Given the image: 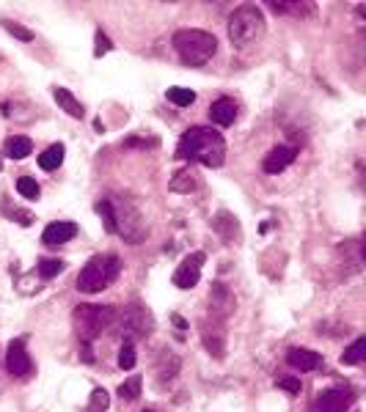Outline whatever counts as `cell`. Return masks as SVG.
<instances>
[{"instance_id":"1","label":"cell","mask_w":366,"mask_h":412,"mask_svg":"<svg viewBox=\"0 0 366 412\" xmlns=\"http://www.w3.org/2000/svg\"><path fill=\"white\" fill-rule=\"evenodd\" d=\"M176 157L188 162H202L207 168H221L226 159V143L221 132L210 127H191L185 135L179 138Z\"/></svg>"},{"instance_id":"2","label":"cell","mask_w":366,"mask_h":412,"mask_svg":"<svg viewBox=\"0 0 366 412\" xmlns=\"http://www.w3.org/2000/svg\"><path fill=\"white\" fill-rule=\"evenodd\" d=\"M173 50L188 66H204L218 53V39L199 28H182L173 34Z\"/></svg>"},{"instance_id":"3","label":"cell","mask_w":366,"mask_h":412,"mask_svg":"<svg viewBox=\"0 0 366 412\" xmlns=\"http://www.w3.org/2000/svg\"><path fill=\"white\" fill-rule=\"evenodd\" d=\"M226 31H229V42H232L237 50H245V47L262 42V39H265V31H267L265 17H262V9L254 6V3L240 6V9L229 17V28H226Z\"/></svg>"},{"instance_id":"4","label":"cell","mask_w":366,"mask_h":412,"mask_svg":"<svg viewBox=\"0 0 366 412\" xmlns=\"http://www.w3.org/2000/svg\"><path fill=\"white\" fill-rule=\"evenodd\" d=\"M119 270H121V261H119L116 253H102V256L88 259V264H86V267L80 270V275H77V292H83V294H97V292L108 289V286L116 281Z\"/></svg>"},{"instance_id":"5","label":"cell","mask_w":366,"mask_h":412,"mask_svg":"<svg viewBox=\"0 0 366 412\" xmlns=\"http://www.w3.org/2000/svg\"><path fill=\"white\" fill-rule=\"evenodd\" d=\"M77 338L83 344H91L94 338H99L110 322H113V305H77L72 313Z\"/></svg>"},{"instance_id":"6","label":"cell","mask_w":366,"mask_h":412,"mask_svg":"<svg viewBox=\"0 0 366 412\" xmlns=\"http://www.w3.org/2000/svg\"><path fill=\"white\" fill-rule=\"evenodd\" d=\"M110 212H113V231L121 234L127 242L135 245L146 237V223L130 201H113L110 198Z\"/></svg>"},{"instance_id":"7","label":"cell","mask_w":366,"mask_h":412,"mask_svg":"<svg viewBox=\"0 0 366 412\" xmlns=\"http://www.w3.org/2000/svg\"><path fill=\"white\" fill-rule=\"evenodd\" d=\"M154 322H151V313L141 305V302H132L124 316H121V335L124 341H132V338H146L151 333Z\"/></svg>"},{"instance_id":"8","label":"cell","mask_w":366,"mask_h":412,"mask_svg":"<svg viewBox=\"0 0 366 412\" xmlns=\"http://www.w3.org/2000/svg\"><path fill=\"white\" fill-rule=\"evenodd\" d=\"M204 259H207V256H204L202 250H196V253L185 256V259H182V264L176 267V272H173L171 283H173L176 289H193V286L199 283V278H202Z\"/></svg>"},{"instance_id":"9","label":"cell","mask_w":366,"mask_h":412,"mask_svg":"<svg viewBox=\"0 0 366 412\" xmlns=\"http://www.w3.org/2000/svg\"><path fill=\"white\" fill-rule=\"evenodd\" d=\"M202 341H204L207 352L221 360L226 355V327H223V319H218V316L204 319L202 322Z\"/></svg>"},{"instance_id":"10","label":"cell","mask_w":366,"mask_h":412,"mask_svg":"<svg viewBox=\"0 0 366 412\" xmlns=\"http://www.w3.org/2000/svg\"><path fill=\"white\" fill-rule=\"evenodd\" d=\"M355 393L350 387H330V390H322L314 401V412H344L350 404H352Z\"/></svg>"},{"instance_id":"11","label":"cell","mask_w":366,"mask_h":412,"mask_svg":"<svg viewBox=\"0 0 366 412\" xmlns=\"http://www.w3.org/2000/svg\"><path fill=\"white\" fill-rule=\"evenodd\" d=\"M6 368L12 371V376H28L31 371H34V360H31V355H28V349H25V341L23 338H17V341H12L9 344V355H6Z\"/></svg>"},{"instance_id":"12","label":"cell","mask_w":366,"mask_h":412,"mask_svg":"<svg viewBox=\"0 0 366 412\" xmlns=\"http://www.w3.org/2000/svg\"><path fill=\"white\" fill-rule=\"evenodd\" d=\"M295 157H297V149H295V146H276V149L267 151L262 168H265L267 176H276V173L286 170V168L295 162Z\"/></svg>"},{"instance_id":"13","label":"cell","mask_w":366,"mask_h":412,"mask_svg":"<svg viewBox=\"0 0 366 412\" xmlns=\"http://www.w3.org/2000/svg\"><path fill=\"white\" fill-rule=\"evenodd\" d=\"M75 234H77V226H75V223H69V220H56V223H50V226L45 229L42 240H45V245L58 248V245L75 240Z\"/></svg>"},{"instance_id":"14","label":"cell","mask_w":366,"mask_h":412,"mask_svg":"<svg viewBox=\"0 0 366 412\" xmlns=\"http://www.w3.org/2000/svg\"><path fill=\"white\" fill-rule=\"evenodd\" d=\"M286 363L295 368V371H317L322 365V355L311 352V349H303V346H292L286 352Z\"/></svg>"},{"instance_id":"15","label":"cell","mask_w":366,"mask_h":412,"mask_svg":"<svg viewBox=\"0 0 366 412\" xmlns=\"http://www.w3.org/2000/svg\"><path fill=\"white\" fill-rule=\"evenodd\" d=\"M234 118H237V102H234V99L221 96V99H215V102L210 105V121H212V124L229 127V124H234Z\"/></svg>"},{"instance_id":"16","label":"cell","mask_w":366,"mask_h":412,"mask_svg":"<svg viewBox=\"0 0 366 412\" xmlns=\"http://www.w3.org/2000/svg\"><path fill=\"white\" fill-rule=\"evenodd\" d=\"M210 302H212V316H218V319H226L234 311V297L226 289V283H212Z\"/></svg>"},{"instance_id":"17","label":"cell","mask_w":366,"mask_h":412,"mask_svg":"<svg viewBox=\"0 0 366 412\" xmlns=\"http://www.w3.org/2000/svg\"><path fill=\"white\" fill-rule=\"evenodd\" d=\"M212 229L221 234V240L223 242H240V223L229 215V212H218L215 215V220H212Z\"/></svg>"},{"instance_id":"18","label":"cell","mask_w":366,"mask_h":412,"mask_svg":"<svg viewBox=\"0 0 366 412\" xmlns=\"http://www.w3.org/2000/svg\"><path fill=\"white\" fill-rule=\"evenodd\" d=\"M53 99H56V102H58V107H61L64 113H69L72 118H83V116H86V107L75 99V94H72V91H66V88H58V86H56V88H53Z\"/></svg>"},{"instance_id":"19","label":"cell","mask_w":366,"mask_h":412,"mask_svg":"<svg viewBox=\"0 0 366 412\" xmlns=\"http://www.w3.org/2000/svg\"><path fill=\"white\" fill-rule=\"evenodd\" d=\"M3 151H6L9 159H25V157L34 151V143H31V138H25V135H12V138H6Z\"/></svg>"},{"instance_id":"20","label":"cell","mask_w":366,"mask_h":412,"mask_svg":"<svg viewBox=\"0 0 366 412\" xmlns=\"http://www.w3.org/2000/svg\"><path fill=\"white\" fill-rule=\"evenodd\" d=\"M179 371V357L173 352H160V360H157V376L165 382V379H173Z\"/></svg>"},{"instance_id":"21","label":"cell","mask_w":366,"mask_h":412,"mask_svg":"<svg viewBox=\"0 0 366 412\" xmlns=\"http://www.w3.org/2000/svg\"><path fill=\"white\" fill-rule=\"evenodd\" d=\"M61 162H64V146L61 143H53L47 151L39 154V168L42 170H56Z\"/></svg>"},{"instance_id":"22","label":"cell","mask_w":366,"mask_h":412,"mask_svg":"<svg viewBox=\"0 0 366 412\" xmlns=\"http://www.w3.org/2000/svg\"><path fill=\"white\" fill-rule=\"evenodd\" d=\"M363 357H366V338H358L344 349L341 365H358V363H363Z\"/></svg>"},{"instance_id":"23","label":"cell","mask_w":366,"mask_h":412,"mask_svg":"<svg viewBox=\"0 0 366 412\" xmlns=\"http://www.w3.org/2000/svg\"><path fill=\"white\" fill-rule=\"evenodd\" d=\"M165 96H168V102L176 105V107H191V105L196 102V94H193L191 88H168Z\"/></svg>"},{"instance_id":"24","label":"cell","mask_w":366,"mask_h":412,"mask_svg":"<svg viewBox=\"0 0 366 412\" xmlns=\"http://www.w3.org/2000/svg\"><path fill=\"white\" fill-rule=\"evenodd\" d=\"M173 192H191L193 187H196V179H193V173L191 170H179L173 179H171V184H168Z\"/></svg>"},{"instance_id":"25","label":"cell","mask_w":366,"mask_h":412,"mask_svg":"<svg viewBox=\"0 0 366 412\" xmlns=\"http://www.w3.org/2000/svg\"><path fill=\"white\" fill-rule=\"evenodd\" d=\"M17 192L23 195V198H28V201H36L39 198V181L34 179V176H20L17 179Z\"/></svg>"},{"instance_id":"26","label":"cell","mask_w":366,"mask_h":412,"mask_svg":"<svg viewBox=\"0 0 366 412\" xmlns=\"http://www.w3.org/2000/svg\"><path fill=\"white\" fill-rule=\"evenodd\" d=\"M141 385H143V379L135 374V376H130L127 382L119 385V396H121L124 401H135V398L141 396Z\"/></svg>"},{"instance_id":"27","label":"cell","mask_w":366,"mask_h":412,"mask_svg":"<svg viewBox=\"0 0 366 412\" xmlns=\"http://www.w3.org/2000/svg\"><path fill=\"white\" fill-rule=\"evenodd\" d=\"M108 407H110L108 390H105V387H94V390H91V398H88V409H91V412H105Z\"/></svg>"},{"instance_id":"28","label":"cell","mask_w":366,"mask_h":412,"mask_svg":"<svg viewBox=\"0 0 366 412\" xmlns=\"http://www.w3.org/2000/svg\"><path fill=\"white\" fill-rule=\"evenodd\" d=\"M119 368H124V371L135 368V346H132V341L121 344V349H119Z\"/></svg>"},{"instance_id":"29","label":"cell","mask_w":366,"mask_h":412,"mask_svg":"<svg viewBox=\"0 0 366 412\" xmlns=\"http://www.w3.org/2000/svg\"><path fill=\"white\" fill-rule=\"evenodd\" d=\"M64 270V261L61 259H42L39 261V275L47 281V278H56L58 272Z\"/></svg>"},{"instance_id":"30","label":"cell","mask_w":366,"mask_h":412,"mask_svg":"<svg viewBox=\"0 0 366 412\" xmlns=\"http://www.w3.org/2000/svg\"><path fill=\"white\" fill-rule=\"evenodd\" d=\"M270 9L276 14H303V12H314V6L306 3H270Z\"/></svg>"},{"instance_id":"31","label":"cell","mask_w":366,"mask_h":412,"mask_svg":"<svg viewBox=\"0 0 366 412\" xmlns=\"http://www.w3.org/2000/svg\"><path fill=\"white\" fill-rule=\"evenodd\" d=\"M3 28H6L12 36H17L20 42H34V31H28V28H23V25L12 23V20H3Z\"/></svg>"},{"instance_id":"32","label":"cell","mask_w":366,"mask_h":412,"mask_svg":"<svg viewBox=\"0 0 366 412\" xmlns=\"http://www.w3.org/2000/svg\"><path fill=\"white\" fill-rule=\"evenodd\" d=\"M94 58H102V55H108L110 50H113V42L108 39V34H102V31H97V36H94Z\"/></svg>"},{"instance_id":"33","label":"cell","mask_w":366,"mask_h":412,"mask_svg":"<svg viewBox=\"0 0 366 412\" xmlns=\"http://www.w3.org/2000/svg\"><path fill=\"white\" fill-rule=\"evenodd\" d=\"M3 209H6V215H9V220H17L20 226H31V223H34V215H31V212H23V209H17V206H14V209H12V206H9V203L3 206Z\"/></svg>"},{"instance_id":"34","label":"cell","mask_w":366,"mask_h":412,"mask_svg":"<svg viewBox=\"0 0 366 412\" xmlns=\"http://www.w3.org/2000/svg\"><path fill=\"white\" fill-rule=\"evenodd\" d=\"M278 387L295 396V393H300V379H295V376H281V379H278Z\"/></svg>"},{"instance_id":"35","label":"cell","mask_w":366,"mask_h":412,"mask_svg":"<svg viewBox=\"0 0 366 412\" xmlns=\"http://www.w3.org/2000/svg\"><path fill=\"white\" fill-rule=\"evenodd\" d=\"M171 319H173V324H176L179 330H188V322H185V319H182V316H176V313H173Z\"/></svg>"},{"instance_id":"36","label":"cell","mask_w":366,"mask_h":412,"mask_svg":"<svg viewBox=\"0 0 366 412\" xmlns=\"http://www.w3.org/2000/svg\"><path fill=\"white\" fill-rule=\"evenodd\" d=\"M88 349H91V346H88V344H86V346H83V360H86V363H91V360H94V355H91V352H88Z\"/></svg>"},{"instance_id":"37","label":"cell","mask_w":366,"mask_h":412,"mask_svg":"<svg viewBox=\"0 0 366 412\" xmlns=\"http://www.w3.org/2000/svg\"><path fill=\"white\" fill-rule=\"evenodd\" d=\"M143 412H154V409H143Z\"/></svg>"}]
</instances>
